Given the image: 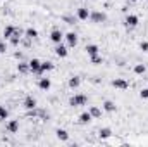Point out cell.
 Instances as JSON below:
<instances>
[{"instance_id":"6da1fadb","label":"cell","mask_w":148,"mask_h":147,"mask_svg":"<svg viewBox=\"0 0 148 147\" xmlns=\"http://www.w3.org/2000/svg\"><path fill=\"white\" fill-rule=\"evenodd\" d=\"M86 102H88V97L83 95V94H76V95H73V97L69 99V106H71V107H81V106H86Z\"/></svg>"},{"instance_id":"7a4b0ae2","label":"cell","mask_w":148,"mask_h":147,"mask_svg":"<svg viewBox=\"0 0 148 147\" xmlns=\"http://www.w3.org/2000/svg\"><path fill=\"white\" fill-rule=\"evenodd\" d=\"M90 19L91 23H105L107 21V14L105 12H100V10H95V12H90Z\"/></svg>"},{"instance_id":"3957f363","label":"cell","mask_w":148,"mask_h":147,"mask_svg":"<svg viewBox=\"0 0 148 147\" xmlns=\"http://www.w3.org/2000/svg\"><path fill=\"white\" fill-rule=\"evenodd\" d=\"M138 23H140V17H138L136 14H127V16H126L124 24H126L127 28H136V26H138Z\"/></svg>"},{"instance_id":"277c9868","label":"cell","mask_w":148,"mask_h":147,"mask_svg":"<svg viewBox=\"0 0 148 147\" xmlns=\"http://www.w3.org/2000/svg\"><path fill=\"white\" fill-rule=\"evenodd\" d=\"M29 73L41 74V61L40 59H31L29 61Z\"/></svg>"},{"instance_id":"5b68a950","label":"cell","mask_w":148,"mask_h":147,"mask_svg":"<svg viewBox=\"0 0 148 147\" xmlns=\"http://www.w3.org/2000/svg\"><path fill=\"white\" fill-rule=\"evenodd\" d=\"M112 87H114V88H119V90H126V88H129V83H127L124 78H115V80L112 81Z\"/></svg>"},{"instance_id":"8992f818","label":"cell","mask_w":148,"mask_h":147,"mask_svg":"<svg viewBox=\"0 0 148 147\" xmlns=\"http://www.w3.org/2000/svg\"><path fill=\"white\" fill-rule=\"evenodd\" d=\"M50 40H52L53 43H62V40H64L62 31H60V30H53V31L50 33Z\"/></svg>"},{"instance_id":"52a82bcc","label":"cell","mask_w":148,"mask_h":147,"mask_svg":"<svg viewBox=\"0 0 148 147\" xmlns=\"http://www.w3.org/2000/svg\"><path fill=\"white\" fill-rule=\"evenodd\" d=\"M38 87H40V90H43V92L50 90V87H52V81H50V78H40V81H38Z\"/></svg>"},{"instance_id":"ba28073f","label":"cell","mask_w":148,"mask_h":147,"mask_svg":"<svg viewBox=\"0 0 148 147\" xmlns=\"http://www.w3.org/2000/svg\"><path fill=\"white\" fill-rule=\"evenodd\" d=\"M7 132L9 133H17L19 132V121L17 119H10L7 123Z\"/></svg>"},{"instance_id":"9c48e42d","label":"cell","mask_w":148,"mask_h":147,"mask_svg":"<svg viewBox=\"0 0 148 147\" xmlns=\"http://www.w3.org/2000/svg\"><path fill=\"white\" fill-rule=\"evenodd\" d=\"M23 106H24V109H28V111H29V109H35V107H36V99L29 95V97H26V99H24Z\"/></svg>"},{"instance_id":"30bf717a","label":"cell","mask_w":148,"mask_h":147,"mask_svg":"<svg viewBox=\"0 0 148 147\" xmlns=\"http://www.w3.org/2000/svg\"><path fill=\"white\" fill-rule=\"evenodd\" d=\"M64 38L67 40V45H69V47H76V45H77V35L73 33V31H69L67 35H64Z\"/></svg>"},{"instance_id":"8fae6325","label":"cell","mask_w":148,"mask_h":147,"mask_svg":"<svg viewBox=\"0 0 148 147\" xmlns=\"http://www.w3.org/2000/svg\"><path fill=\"white\" fill-rule=\"evenodd\" d=\"M77 19L88 21V19H90V10H88L86 7H79V9H77Z\"/></svg>"},{"instance_id":"7c38bea8","label":"cell","mask_w":148,"mask_h":147,"mask_svg":"<svg viewBox=\"0 0 148 147\" xmlns=\"http://www.w3.org/2000/svg\"><path fill=\"white\" fill-rule=\"evenodd\" d=\"M55 54H57L59 57H67L69 50H67V47H66V45H62V43H57V47H55Z\"/></svg>"},{"instance_id":"4fadbf2b","label":"cell","mask_w":148,"mask_h":147,"mask_svg":"<svg viewBox=\"0 0 148 147\" xmlns=\"http://www.w3.org/2000/svg\"><path fill=\"white\" fill-rule=\"evenodd\" d=\"M55 133H57V139H59V140H62V142H67V140H69V133H67V130L59 128Z\"/></svg>"},{"instance_id":"5bb4252c","label":"cell","mask_w":148,"mask_h":147,"mask_svg":"<svg viewBox=\"0 0 148 147\" xmlns=\"http://www.w3.org/2000/svg\"><path fill=\"white\" fill-rule=\"evenodd\" d=\"M91 119H93V116L90 114V111H88V112H81V114H79V123H81V125H86V123H90Z\"/></svg>"},{"instance_id":"9a60e30c","label":"cell","mask_w":148,"mask_h":147,"mask_svg":"<svg viewBox=\"0 0 148 147\" xmlns=\"http://www.w3.org/2000/svg\"><path fill=\"white\" fill-rule=\"evenodd\" d=\"M102 109L107 111V112H114V111H115V104H114L112 101H103V104H102Z\"/></svg>"},{"instance_id":"2e32d148","label":"cell","mask_w":148,"mask_h":147,"mask_svg":"<svg viewBox=\"0 0 148 147\" xmlns=\"http://www.w3.org/2000/svg\"><path fill=\"white\" fill-rule=\"evenodd\" d=\"M84 50H86V54H88L90 57H91V55H97V54H98V45H93V43H91V45H86Z\"/></svg>"},{"instance_id":"e0dca14e","label":"cell","mask_w":148,"mask_h":147,"mask_svg":"<svg viewBox=\"0 0 148 147\" xmlns=\"http://www.w3.org/2000/svg\"><path fill=\"white\" fill-rule=\"evenodd\" d=\"M17 71L21 74L29 73V62H19V64H17Z\"/></svg>"},{"instance_id":"ac0fdd59","label":"cell","mask_w":148,"mask_h":147,"mask_svg":"<svg viewBox=\"0 0 148 147\" xmlns=\"http://www.w3.org/2000/svg\"><path fill=\"white\" fill-rule=\"evenodd\" d=\"M19 42H21V30H16L14 35L10 37V43L12 45H19Z\"/></svg>"},{"instance_id":"d6986e66","label":"cell","mask_w":148,"mask_h":147,"mask_svg":"<svg viewBox=\"0 0 148 147\" xmlns=\"http://www.w3.org/2000/svg\"><path fill=\"white\" fill-rule=\"evenodd\" d=\"M14 31H16L14 26H7V28L3 30V40H10V37L14 35Z\"/></svg>"},{"instance_id":"ffe728a7","label":"cell","mask_w":148,"mask_h":147,"mask_svg":"<svg viewBox=\"0 0 148 147\" xmlns=\"http://www.w3.org/2000/svg\"><path fill=\"white\" fill-rule=\"evenodd\" d=\"M24 35H26V38H28V40H33V38L38 37V31L35 30V28H28V30L24 31Z\"/></svg>"},{"instance_id":"44dd1931","label":"cell","mask_w":148,"mask_h":147,"mask_svg":"<svg viewBox=\"0 0 148 147\" xmlns=\"http://www.w3.org/2000/svg\"><path fill=\"white\" fill-rule=\"evenodd\" d=\"M98 135H100V139H109V137H112V130L110 128H100Z\"/></svg>"},{"instance_id":"7402d4cb","label":"cell","mask_w":148,"mask_h":147,"mask_svg":"<svg viewBox=\"0 0 148 147\" xmlns=\"http://www.w3.org/2000/svg\"><path fill=\"white\" fill-rule=\"evenodd\" d=\"M52 69H53V62H50V61L41 62V73H47V71H52Z\"/></svg>"},{"instance_id":"603a6c76","label":"cell","mask_w":148,"mask_h":147,"mask_svg":"<svg viewBox=\"0 0 148 147\" xmlns=\"http://www.w3.org/2000/svg\"><path fill=\"white\" fill-rule=\"evenodd\" d=\"M81 85V80H79V76H73L71 80H69V87L71 88H77Z\"/></svg>"},{"instance_id":"cb8c5ba5","label":"cell","mask_w":148,"mask_h":147,"mask_svg":"<svg viewBox=\"0 0 148 147\" xmlns=\"http://www.w3.org/2000/svg\"><path fill=\"white\" fill-rule=\"evenodd\" d=\"M90 114H91L93 118H100V116H102V109L97 107V106H91V107H90Z\"/></svg>"},{"instance_id":"d4e9b609","label":"cell","mask_w":148,"mask_h":147,"mask_svg":"<svg viewBox=\"0 0 148 147\" xmlns=\"http://www.w3.org/2000/svg\"><path fill=\"white\" fill-rule=\"evenodd\" d=\"M134 73L136 74H145L147 73V66H145V64H136V66H134Z\"/></svg>"},{"instance_id":"484cf974","label":"cell","mask_w":148,"mask_h":147,"mask_svg":"<svg viewBox=\"0 0 148 147\" xmlns=\"http://www.w3.org/2000/svg\"><path fill=\"white\" fill-rule=\"evenodd\" d=\"M62 21L67 23V24H74L76 23V17L74 16H62Z\"/></svg>"},{"instance_id":"4316f807","label":"cell","mask_w":148,"mask_h":147,"mask_svg":"<svg viewBox=\"0 0 148 147\" xmlns=\"http://www.w3.org/2000/svg\"><path fill=\"white\" fill-rule=\"evenodd\" d=\"M7 116H9V111L5 109L3 106H0V121L2 119H7Z\"/></svg>"},{"instance_id":"83f0119b","label":"cell","mask_w":148,"mask_h":147,"mask_svg":"<svg viewBox=\"0 0 148 147\" xmlns=\"http://www.w3.org/2000/svg\"><path fill=\"white\" fill-rule=\"evenodd\" d=\"M91 64H102V57L97 54V55H91Z\"/></svg>"},{"instance_id":"f1b7e54d","label":"cell","mask_w":148,"mask_h":147,"mask_svg":"<svg viewBox=\"0 0 148 147\" xmlns=\"http://www.w3.org/2000/svg\"><path fill=\"white\" fill-rule=\"evenodd\" d=\"M140 97H141V99H148V87H147V88H143V90L140 92Z\"/></svg>"},{"instance_id":"f546056e","label":"cell","mask_w":148,"mask_h":147,"mask_svg":"<svg viewBox=\"0 0 148 147\" xmlns=\"http://www.w3.org/2000/svg\"><path fill=\"white\" fill-rule=\"evenodd\" d=\"M140 49H141L143 52H148V42H141V43H140Z\"/></svg>"},{"instance_id":"4dcf8cb0","label":"cell","mask_w":148,"mask_h":147,"mask_svg":"<svg viewBox=\"0 0 148 147\" xmlns=\"http://www.w3.org/2000/svg\"><path fill=\"white\" fill-rule=\"evenodd\" d=\"M7 50V45H5V42H0V54H3Z\"/></svg>"},{"instance_id":"1f68e13d","label":"cell","mask_w":148,"mask_h":147,"mask_svg":"<svg viewBox=\"0 0 148 147\" xmlns=\"http://www.w3.org/2000/svg\"><path fill=\"white\" fill-rule=\"evenodd\" d=\"M129 2H136V0H129Z\"/></svg>"}]
</instances>
